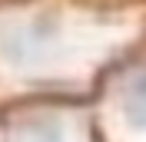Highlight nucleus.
Listing matches in <instances>:
<instances>
[{
	"label": "nucleus",
	"instance_id": "obj_1",
	"mask_svg": "<svg viewBox=\"0 0 146 142\" xmlns=\"http://www.w3.org/2000/svg\"><path fill=\"white\" fill-rule=\"evenodd\" d=\"M123 112L133 126L146 129V70H139L123 89Z\"/></svg>",
	"mask_w": 146,
	"mask_h": 142
},
{
	"label": "nucleus",
	"instance_id": "obj_2",
	"mask_svg": "<svg viewBox=\"0 0 146 142\" xmlns=\"http://www.w3.org/2000/svg\"><path fill=\"white\" fill-rule=\"evenodd\" d=\"M13 142H66L63 129L53 122H40V126H27Z\"/></svg>",
	"mask_w": 146,
	"mask_h": 142
}]
</instances>
